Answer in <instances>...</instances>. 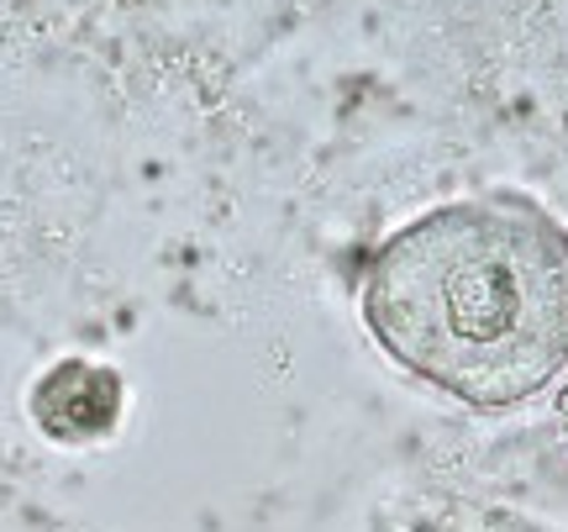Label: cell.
Listing matches in <instances>:
<instances>
[{
  "label": "cell",
  "instance_id": "1",
  "mask_svg": "<svg viewBox=\"0 0 568 532\" xmlns=\"http://www.w3.org/2000/svg\"><path fill=\"white\" fill-rule=\"evenodd\" d=\"M374 343L479 411L568 369V227L527 195H464L395 227L364 274Z\"/></svg>",
  "mask_w": 568,
  "mask_h": 532
},
{
  "label": "cell",
  "instance_id": "2",
  "mask_svg": "<svg viewBox=\"0 0 568 532\" xmlns=\"http://www.w3.org/2000/svg\"><path fill=\"white\" fill-rule=\"evenodd\" d=\"M32 416H38L59 443L101 438V432L122 416V380H116L105 364L69 359V364H59L38 390H32Z\"/></svg>",
  "mask_w": 568,
  "mask_h": 532
}]
</instances>
